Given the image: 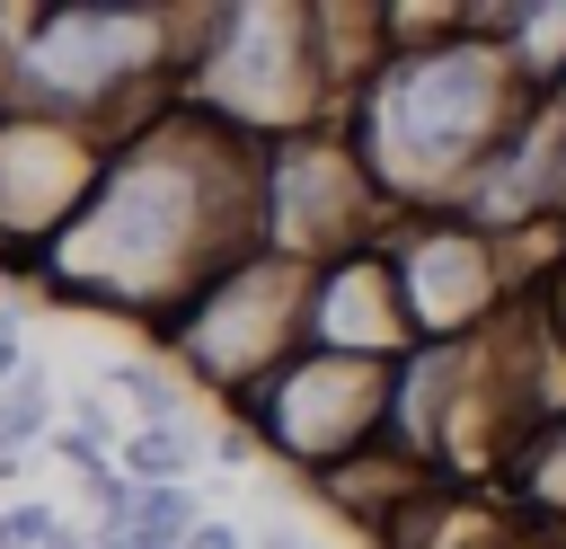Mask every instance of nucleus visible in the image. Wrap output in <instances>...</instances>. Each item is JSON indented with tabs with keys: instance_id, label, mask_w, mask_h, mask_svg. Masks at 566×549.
I'll use <instances>...</instances> for the list:
<instances>
[{
	"instance_id": "obj_9",
	"label": "nucleus",
	"mask_w": 566,
	"mask_h": 549,
	"mask_svg": "<svg viewBox=\"0 0 566 549\" xmlns=\"http://www.w3.org/2000/svg\"><path fill=\"white\" fill-rule=\"evenodd\" d=\"M265 549H301V540H292V531H274V540H265Z\"/></svg>"
},
{
	"instance_id": "obj_4",
	"label": "nucleus",
	"mask_w": 566,
	"mask_h": 549,
	"mask_svg": "<svg viewBox=\"0 0 566 549\" xmlns=\"http://www.w3.org/2000/svg\"><path fill=\"white\" fill-rule=\"evenodd\" d=\"M44 398H53L44 363H18V381L0 390V478H18V452L44 434Z\"/></svg>"
},
{
	"instance_id": "obj_6",
	"label": "nucleus",
	"mask_w": 566,
	"mask_h": 549,
	"mask_svg": "<svg viewBox=\"0 0 566 549\" xmlns=\"http://www.w3.org/2000/svg\"><path fill=\"white\" fill-rule=\"evenodd\" d=\"M88 549H150V540H142L133 522H97V531H88Z\"/></svg>"
},
{
	"instance_id": "obj_7",
	"label": "nucleus",
	"mask_w": 566,
	"mask_h": 549,
	"mask_svg": "<svg viewBox=\"0 0 566 549\" xmlns=\"http://www.w3.org/2000/svg\"><path fill=\"white\" fill-rule=\"evenodd\" d=\"M186 549H239V531H230V522H203V531H195Z\"/></svg>"
},
{
	"instance_id": "obj_8",
	"label": "nucleus",
	"mask_w": 566,
	"mask_h": 549,
	"mask_svg": "<svg viewBox=\"0 0 566 549\" xmlns=\"http://www.w3.org/2000/svg\"><path fill=\"white\" fill-rule=\"evenodd\" d=\"M0 381H18V328L0 319Z\"/></svg>"
},
{
	"instance_id": "obj_2",
	"label": "nucleus",
	"mask_w": 566,
	"mask_h": 549,
	"mask_svg": "<svg viewBox=\"0 0 566 549\" xmlns=\"http://www.w3.org/2000/svg\"><path fill=\"white\" fill-rule=\"evenodd\" d=\"M133 18H106V9H62V18H44L35 35H27V71L53 89V97H88L133 44Z\"/></svg>"
},
{
	"instance_id": "obj_3",
	"label": "nucleus",
	"mask_w": 566,
	"mask_h": 549,
	"mask_svg": "<svg viewBox=\"0 0 566 549\" xmlns=\"http://www.w3.org/2000/svg\"><path fill=\"white\" fill-rule=\"evenodd\" d=\"M186 469H195V425L186 416L177 425H142L124 443V478L133 487H186Z\"/></svg>"
},
{
	"instance_id": "obj_1",
	"label": "nucleus",
	"mask_w": 566,
	"mask_h": 549,
	"mask_svg": "<svg viewBox=\"0 0 566 549\" xmlns=\"http://www.w3.org/2000/svg\"><path fill=\"white\" fill-rule=\"evenodd\" d=\"M380 115H389L398 151H416V159H451V151H469V142L486 133V115H495V71H486L478 53L407 62V71L389 80Z\"/></svg>"
},
{
	"instance_id": "obj_5",
	"label": "nucleus",
	"mask_w": 566,
	"mask_h": 549,
	"mask_svg": "<svg viewBox=\"0 0 566 549\" xmlns=\"http://www.w3.org/2000/svg\"><path fill=\"white\" fill-rule=\"evenodd\" d=\"M62 540V514L53 505H9L0 514V549H53Z\"/></svg>"
}]
</instances>
